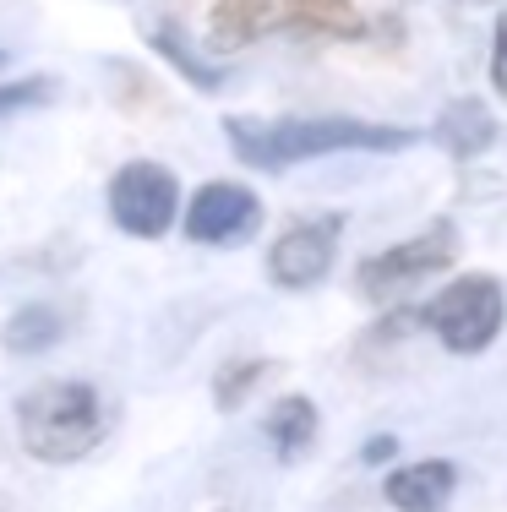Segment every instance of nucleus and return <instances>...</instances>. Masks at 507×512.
Instances as JSON below:
<instances>
[{
	"label": "nucleus",
	"mask_w": 507,
	"mask_h": 512,
	"mask_svg": "<svg viewBox=\"0 0 507 512\" xmlns=\"http://www.w3.org/2000/svg\"><path fill=\"white\" fill-rule=\"evenodd\" d=\"M437 142L453 158H480L491 142H497V120H491V109L480 99H453L437 115Z\"/></svg>",
	"instance_id": "f8f14e48"
},
{
	"label": "nucleus",
	"mask_w": 507,
	"mask_h": 512,
	"mask_svg": "<svg viewBox=\"0 0 507 512\" xmlns=\"http://www.w3.org/2000/svg\"><path fill=\"white\" fill-rule=\"evenodd\" d=\"M453 256H458V229L453 224H431V229H420L415 240H404V246H388V251L366 256V262L355 267V289H360V300H371V306H393V300H404L420 278L448 273Z\"/></svg>",
	"instance_id": "20e7f679"
},
{
	"label": "nucleus",
	"mask_w": 507,
	"mask_h": 512,
	"mask_svg": "<svg viewBox=\"0 0 507 512\" xmlns=\"http://www.w3.org/2000/svg\"><path fill=\"white\" fill-rule=\"evenodd\" d=\"M491 82H497V93L507 99V11L497 17V33H491Z\"/></svg>",
	"instance_id": "f3484780"
},
{
	"label": "nucleus",
	"mask_w": 507,
	"mask_h": 512,
	"mask_svg": "<svg viewBox=\"0 0 507 512\" xmlns=\"http://www.w3.org/2000/svg\"><path fill=\"white\" fill-rule=\"evenodd\" d=\"M393 453H398L393 436H377V442H366V453H360V458H366V463H388Z\"/></svg>",
	"instance_id": "a211bd4d"
},
{
	"label": "nucleus",
	"mask_w": 507,
	"mask_h": 512,
	"mask_svg": "<svg viewBox=\"0 0 507 512\" xmlns=\"http://www.w3.org/2000/svg\"><path fill=\"white\" fill-rule=\"evenodd\" d=\"M17 442L39 463H77L104 442V398L93 382L55 376L17 398Z\"/></svg>",
	"instance_id": "f03ea898"
},
{
	"label": "nucleus",
	"mask_w": 507,
	"mask_h": 512,
	"mask_svg": "<svg viewBox=\"0 0 507 512\" xmlns=\"http://www.w3.org/2000/svg\"><path fill=\"white\" fill-rule=\"evenodd\" d=\"M268 371H273V360H262V355L219 365V376H213V404H219V409H240L251 393H257V382H268Z\"/></svg>",
	"instance_id": "2eb2a0df"
},
{
	"label": "nucleus",
	"mask_w": 507,
	"mask_h": 512,
	"mask_svg": "<svg viewBox=\"0 0 507 512\" xmlns=\"http://www.w3.org/2000/svg\"><path fill=\"white\" fill-rule=\"evenodd\" d=\"M0 66H6V50H0Z\"/></svg>",
	"instance_id": "6ab92c4d"
},
{
	"label": "nucleus",
	"mask_w": 507,
	"mask_h": 512,
	"mask_svg": "<svg viewBox=\"0 0 507 512\" xmlns=\"http://www.w3.org/2000/svg\"><path fill=\"white\" fill-rule=\"evenodd\" d=\"M60 338H66V311L50 306V300H28V306L11 311L6 327H0V349L6 355H44Z\"/></svg>",
	"instance_id": "9b49d317"
},
{
	"label": "nucleus",
	"mask_w": 507,
	"mask_h": 512,
	"mask_svg": "<svg viewBox=\"0 0 507 512\" xmlns=\"http://www.w3.org/2000/svg\"><path fill=\"white\" fill-rule=\"evenodd\" d=\"M104 202H110L115 229H126V235H137V240H159L180 224V180L169 175L164 164H153V158L120 164L110 175Z\"/></svg>",
	"instance_id": "39448f33"
},
{
	"label": "nucleus",
	"mask_w": 507,
	"mask_h": 512,
	"mask_svg": "<svg viewBox=\"0 0 507 512\" xmlns=\"http://www.w3.org/2000/svg\"><path fill=\"white\" fill-rule=\"evenodd\" d=\"M338 235H344V218L338 213L306 218V224L284 229L268 251V278L279 289H317L338 256Z\"/></svg>",
	"instance_id": "0eeeda50"
},
{
	"label": "nucleus",
	"mask_w": 507,
	"mask_h": 512,
	"mask_svg": "<svg viewBox=\"0 0 507 512\" xmlns=\"http://www.w3.org/2000/svg\"><path fill=\"white\" fill-rule=\"evenodd\" d=\"M55 93H60L55 77H17V82H0V120L55 104Z\"/></svg>",
	"instance_id": "dca6fc26"
},
{
	"label": "nucleus",
	"mask_w": 507,
	"mask_h": 512,
	"mask_svg": "<svg viewBox=\"0 0 507 512\" xmlns=\"http://www.w3.org/2000/svg\"><path fill=\"white\" fill-rule=\"evenodd\" d=\"M284 28L306 39H366V17L355 11V0H295Z\"/></svg>",
	"instance_id": "ddd939ff"
},
{
	"label": "nucleus",
	"mask_w": 507,
	"mask_h": 512,
	"mask_svg": "<svg viewBox=\"0 0 507 512\" xmlns=\"http://www.w3.org/2000/svg\"><path fill=\"white\" fill-rule=\"evenodd\" d=\"M153 50H159V55H164L169 66H175L180 77H186L191 88H197V93H219V88H224V71H219V66H208V60H197V55H191V44L180 39V28H175V22H164V28H153Z\"/></svg>",
	"instance_id": "4468645a"
},
{
	"label": "nucleus",
	"mask_w": 507,
	"mask_h": 512,
	"mask_svg": "<svg viewBox=\"0 0 507 512\" xmlns=\"http://www.w3.org/2000/svg\"><path fill=\"white\" fill-rule=\"evenodd\" d=\"M458 491V469L442 458H420V463H398L382 480V496H388L393 512H442Z\"/></svg>",
	"instance_id": "6e6552de"
},
{
	"label": "nucleus",
	"mask_w": 507,
	"mask_h": 512,
	"mask_svg": "<svg viewBox=\"0 0 507 512\" xmlns=\"http://www.w3.org/2000/svg\"><path fill=\"white\" fill-rule=\"evenodd\" d=\"M295 0H213L208 17V44L213 50H246L268 28H284Z\"/></svg>",
	"instance_id": "1a4fd4ad"
},
{
	"label": "nucleus",
	"mask_w": 507,
	"mask_h": 512,
	"mask_svg": "<svg viewBox=\"0 0 507 512\" xmlns=\"http://www.w3.org/2000/svg\"><path fill=\"white\" fill-rule=\"evenodd\" d=\"M317 404L311 398H300V393H284L279 404L268 409V420H262V431H268V447H273V458H284V463H295V458H306L311 453V442H317Z\"/></svg>",
	"instance_id": "9d476101"
},
{
	"label": "nucleus",
	"mask_w": 507,
	"mask_h": 512,
	"mask_svg": "<svg viewBox=\"0 0 507 512\" xmlns=\"http://www.w3.org/2000/svg\"><path fill=\"white\" fill-rule=\"evenodd\" d=\"M502 322H507V289H502V278H491V273L453 278L442 295H431L426 306H420V327L437 333V344L448 349V355H480V349H491V338L502 333Z\"/></svg>",
	"instance_id": "7ed1b4c3"
},
{
	"label": "nucleus",
	"mask_w": 507,
	"mask_h": 512,
	"mask_svg": "<svg viewBox=\"0 0 507 512\" xmlns=\"http://www.w3.org/2000/svg\"><path fill=\"white\" fill-rule=\"evenodd\" d=\"M229 153L246 169H268L279 175L289 164L306 158H328V153H398L415 148L409 126H377V120H355V115H289V120H251V115H229L224 120Z\"/></svg>",
	"instance_id": "f257e3e1"
},
{
	"label": "nucleus",
	"mask_w": 507,
	"mask_h": 512,
	"mask_svg": "<svg viewBox=\"0 0 507 512\" xmlns=\"http://www.w3.org/2000/svg\"><path fill=\"white\" fill-rule=\"evenodd\" d=\"M191 246H246L262 229V197L240 180H208L180 213Z\"/></svg>",
	"instance_id": "423d86ee"
}]
</instances>
